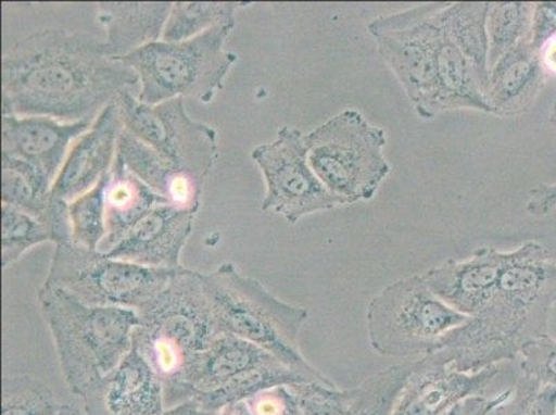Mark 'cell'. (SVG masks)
<instances>
[{"label": "cell", "mask_w": 556, "mask_h": 415, "mask_svg": "<svg viewBox=\"0 0 556 415\" xmlns=\"http://www.w3.org/2000/svg\"><path fill=\"white\" fill-rule=\"evenodd\" d=\"M503 407V406H502ZM502 407L493 410L492 413H489L488 415H503Z\"/></svg>", "instance_id": "obj_41"}, {"label": "cell", "mask_w": 556, "mask_h": 415, "mask_svg": "<svg viewBox=\"0 0 556 415\" xmlns=\"http://www.w3.org/2000/svg\"><path fill=\"white\" fill-rule=\"evenodd\" d=\"M236 23H224L184 42H159L115 59L138 74L140 103L155 105L174 99L194 98L211 103L225 88L237 62L225 42Z\"/></svg>", "instance_id": "obj_7"}, {"label": "cell", "mask_w": 556, "mask_h": 415, "mask_svg": "<svg viewBox=\"0 0 556 415\" xmlns=\"http://www.w3.org/2000/svg\"><path fill=\"white\" fill-rule=\"evenodd\" d=\"M38 302L52 334L71 391L88 389L118 366L134 348L138 313L123 307L89 306L60 288L42 286Z\"/></svg>", "instance_id": "obj_5"}, {"label": "cell", "mask_w": 556, "mask_h": 415, "mask_svg": "<svg viewBox=\"0 0 556 415\" xmlns=\"http://www.w3.org/2000/svg\"><path fill=\"white\" fill-rule=\"evenodd\" d=\"M444 3H426L383 14L367 25L419 118L452 110L490 114L489 78L459 52L442 23Z\"/></svg>", "instance_id": "obj_3"}, {"label": "cell", "mask_w": 556, "mask_h": 415, "mask_svg": "<svg viewBox=\"0 0 556 415\" xmlns=\"http://www.w3.org/2000/svg\"><path fill=\"white\" fill-rule=\"evenodd\" d=\"M503 415H556V387L543 385L520 373L513 394L502 407Z\"/></svg>", "instance_id": "obj_31"}, {"label": "cell", "mask_w": 556, "mask_h": 415, "mask_svg": "<svg viewBox=\"0 0 556 415\" xmlns=\"http://www.w3.org/2000/svg\"><path fill=\"white\" fill-rule=\"evenodd\" d=\"M556 37V2L534 3L529 42L543 52L545 45Z\"/></svg>", "instance_id": "obj_34"}, {"label": "cell", "mask_w": 556, "mask_h": 415, "mask_svg": "<svg viewBox=\"0 0 556 415\" xmlns=\"http://www.w3.org/2000/svg\"><path fill=\"white\" fill-rule=\"evenodd\" d=\"M534 3L492 2L488 13L489 71L510 49L529 38Z\"/></svg>", "instance_id": "obj_26"}, {"label": "cell", "mask_w": 556, "mask_h": 415, "mask_svg": "<svg viewBox=\"0 0 556 415\" xmlns=\"http://www.w3.org/2000/svg\"><path fill=\"white\" fill-rule=\"evenodd\" d=\"M251 156L265 177L262 210L288 224L294 226L303 216L346 205L326 189L312 169L301 130L282 126L275 140L255 147Z\"/></svg>", "instance_id": "obj_12"}, {"label": "cell", "mask_w": 556, "mask_h": 415, "mask_svg": "<svg viewBox=\"0 0 556 415\" xmlns=\"http://www.w3.org/2000/svg\"><path fill=\"white\" fill-rule=\"evenodd\" d=\"M508 252L482 247L464 261L448 260L422 273L424 280L443 302L468 317L486 305L502 276Z\"/></svg>", "instance_id": "obj_18"}, {"label": "cell", "mask_w": 556, "mask_h": 415, "mask_svg": "<svg viewBox=\"0 0 556 415\" xmlns=\"http://www.w3.org/2000/svg\"><path fill=\"white\" fill-rule=\"evenodd\" d=\"M60 403L52 388L31 376L3 377L2 415H58Z\"/></svg>", "instance_id": "obj_29"}, {"label": "cell", "mask_w": 556, "mask_h": 415, "mask_svg": "<svg viewBox=\"0 0 556 415\" xmlns=\"http://www.w3.org/2000/svg\"><path fill=\"white\" fill-rule=\"evenodd\" d=\"M312 169L346 205L372 200L391 174L386 130L356 110L341 111L305 135Z\"/></svg>", "instance_id": "obj_8"}, {"label": "cell", "mask_w": 556, "mask_h": 415, "mask_svg": "<svg viewBox=\"0 0 556 415\" xmlns=\"http://www.w3.org/2000/svg\"><path fill=\"white\" fill-rule=\"evenodd\" d=\"M194 215L169 204L156 205L105 255L155 269H178Z\"/></svg>", "instance_id": "obj_17"}, {"label": "cell", "mask_w": 556, "mask_h": 415, "mask_svg": "<svg viewBox=\"0 0 556 415\" xmlns=\"http://www.w3.org/2000/svg\"><path fill=\"white\" fill-rule=\"evenodd\" d=\"M547 79L544 53L529 38L505 53L489 71L486 101L490 114L510 118L532 109Z\"/></svg>", "instance_id": "obj_19"}, {"label": "cell", "mask_w": 556, "mask_h": 415, "mask_svg": "<svg viewBox=\"0 0 556 415\" xmlns=\"http://www.w3.org/2000/svg\"><path fill=\"white\" fill-rule=\"evenodd\" d=\"M556 210V184L540 185L530 190L526 211L533 216H544Z\"/></svg>", "instance_id": "obj_36"}, {"label": "cell", "mask_w": 556, "mask_h": 415, "mask_svg": "<svg viewBox=\"0 0 556 415\" xmlns=\"http://www.w3.org/2000/svg\"><path fill=\"white\" fill-rule=\"evenodd\" d=\"M58 415H83V413H80L78 408L70 406V404H65L62 412H60Z\"/></svg>", "instance_id": "obj_39"}, {"label": "cell", "mask_w": 556, "mask_h": 415, "mask_svg": "<svg viewBox=\"0 0 556 415\" xmlns=\"http://www.w3.org/2000/svg\"><path fill=\"white\" fill-rule=\"evenodd\" d=\"M178 269L113 260L103 252L65 242L55 246L43 286L67 291L89 306L139 312L168 286Z\"/></svg>", "instance_id": "obj_10"}, {"label": "cell", "mask_w": 556, "mask_h": 415, "mask_svg": "<svg viewBox=\"0 0 556 415\" xmlns=\"http://www.w3.org/2000/svg\"><path fill=\"white\" fill-rule=\"evenodd\" d=\"M172 4L169 2L98 3V23L105 33L110 58H125L135 50L163 38Z\"/></svg>", "instance_id": "obj_21"}, {"label": "cell", "mask_w": 556, "mask_h": 415, "mask_svg": "<svg viewBox=\"0 0 556 415\" xmlns=\"http://www.w3.org/2000/svg\"><path fill=\"white\" fill-rule=\"evenodd\" d=\"M489 2L444 3V32L459 52L471 62L483 77L489 78L488 13Z\"/></svg>", "instance_id": "obj_24"}, {"label": "cell", "mask_w": 556, "mask_h": 415, "mask_svg": "<svg viewBox=\"0 0 556 415\" xmlns=\"http://www.w3.org/2000/svg\"><path fill=\"white\" fill-rule=\"evenodd\" d=\"M291 385L267 389L247 399L244 403L251 415H302Z\"/></svg>", "instance_id": "obj_33"}, {"label": "cell", "mask_w": 556, "mask_h": 415, "mask_svg": "<svg viewBox=\"0 0 556 415\" xmlns=\"http://www.w3.org/2000/svg\"><path fill=\"white\" fill-rule=\"evenodd\" d=\"M83 400L86 415H161L166 410L163 381L135 348Z\"/></svg>", "instance_id": "obj_15"}, {"label": "cell", "mask_w": 556, "mask_h": 415, "mask_svg": "<svg viewBox=\"0 0 556 415\" xmlns=\"http://www.w3.org/2000/svg\"><path fill=\"white\" fill-rule=\"evenodd\" d=\"M92 125V121L64 124L49 116L2 115V164L18 166L53 189L70 144Z\"/></svg>", "instance_id": "obj_13"}, {"label": "cell", "mask_w": 556, "mask_h": 415, "mask_svg": "<svg viewBox=\"0 0 556 415\" xmlns=\"http://www.w3.org/2000/svg\"><path fill=\"white\" fill-rule=\"evenodd\" d=\"M161 415H216L215 413L206 412L202 408L195 400L178 404V406L166 408Z\"/></svg>", "instance_id": "obj_37"}, {"label": "cell", "mask_w": 556, "mask_h": 415, "mask_svg": "<svg viewBox=\"0 0 556 415\" xmlns=\"http://www.w3.org/2000/svg\"><path fill=\"white\" fill-rule=\"evenodd\" d=\"M555 305L556 262L543 244L526 241L508 252L486 305L446 334L438 352L467 374L515 361L528 343L547 336Z\"/></svg>", "instance_id": "obj_2"}, {"label": "cell", "mask_w": 556, "mask_h": 415, "mask_svg": "<svg viewBox=\"0 0 556 415\" xmlns=\"http://www.w3.org/2000/svg\"><path fill=\"white\" fill-rule=\"evenodd\" d=\"M275 359L265 349L245 339L219 334L197 363L186 385L185 403L219 391L241 374L270 363Z\"/></svg>", "instance_id": "obj_22"}, {"label": "cell", "mask_w": 556, "mask_h": 415, "mask_svg": "<svg viewBox=\"0 0 556 415\" xmlns=\"http://www.w3.org/2000/svg\"><path fill=\"white\" fill-rule=\"evenodd\" d=\"M416 363L396 364L364 379L355 388V399L345 415H391Z\"/></svg>", "instance_id": "obj_27"}, {"label": "cell", "mask_w": 556, "mask_h": 415, "mask_svg": "<svg viewBox=\"0 0 556 415\" xmlns=\"http://www.w3.org/2000/svg\"><path fill=\"white\" fill-rule=\"evenodd\" d=\"M202 282L220 334L245 339L312 381L336 387L300 351L298 341L307 320L306 309L278 300L261 281L241 275L230 262L202 275Z\"/></svg>", "instance_id": "obj_6"}, {"label": "cell", "mask_w": 556, "mask_h": 415, "mask_svg": "<svg viewBox=\"0 0 556 415\" xmlns=\"http://www.w3.org/2000/svg\"><path fill=\"white\" fill-rule=\"evenodd\" d=\"M160 204L166 202L114 160L105 190V237L100 242L99 251L109 254Z\"/></svg>", "instance_id": "obj_23"}, {"label": "cell", "mask_w": 556, "mask_h": 415, "mask_svg": "<svg viewBox=\"0 0 556 415\" xmlns=\"http://www.w3.org/2000/svg\"><path fill=\"white\" fill-rule=\"evenodd\" d=\"M500 374V366L475 374L457 372L434 352L416 363L391 415H444L465 398L490 394V385Z\"/></svg>", "instance_id": "obj_14"}, {"label": "cell", "mask_w": 556, "mask_h": 415, "mask_svg": "<svg viewBox=\"0 0 556 415\" xmlns=\"http://www.w3.org/2000/svg\"><path fill=\"white\" fill-rule=\"evenodd\" d=\"M216 415H251V413L250 410H248L247 404L241 402L222 408L219 413H216Z\"/></svg>", "instance_id": "obj_38"}, {"label": "cell", "mask_w": 556, "mask_h": 415, "mask_svg": "<svg viewBox=\"0 0 556 415\" xmlns=\"http://www.w3.org/2000/svg\"><path fill=\"white\" fill-rule=\"evenodd\" d=\"M124 128L170 164L205 181L217 160V134L187 114L184 99L149 105L125 90L116 98Z\"/></svg>", "instance_id": "obj_11"}, {"label": "cell", "mask_w": 556, "mask_h": 415, "mask_svg": "<svg viewBox=\"0 0 556 415\" xmlns=\"http://www.w3.org/2000/svg\"><path fill=\"white\" fill-rule=\"evenodd\" d=\"M43 242H54L47 225L16 206L2 204V271Z\"/></svg>", "instance_id": "obj_30"}, {"label": "cell", "mask_w": 556, "mask_h": 415, "mask_svg": "<svg viewBox=\"0 0 556 415\" xmlns=\"http://www.w3.org/2000/svg\"><path fill=\"white\" fill-rule=\"evenodd\" d=\"M513 388L498 389L492 397L490 394H473V397L465 398L462 402L454 404L444 415H488L508 402L513 394Z\"/></svg>", "instance_id": "obj_35"}, {"label": "cell", "mask_w": 556, "mask_h": 415, "mask_svg": "<svg viewBox=\"0 0 556 415\" xmlns=\"http://www.w3.org/2000/svg\"><path fill=\"white\" fill-rule=\"evenodd\" d=\"M136 313L134 348L163 381L165 406H178L197 363L220 334L201 273L179 267L168 286Z\"/></svg>", "instance_id": "obj_4"}, {"label": "cell", "mask_w": 556, "mask_h": 415, "mask_svg": "<svg viewBox=\"0 0 556 415\" xmlns=\"http://www.w3.org/2000/svg\"><path fill=\"white\" fill-rule=\"evenodd\" d=\"M549 121H551V125H553L556 130V101L554 103L553 111H551Z\"/></svg>", "instance_id": "obj_40"}, {"label": "cell", "mask_w": 556, "mask_h": 415, "mask_svg": "<svg viewBox=\"0 0 556 415\" xmlns=\"http://www.w3.org/2000/svg\"><path fill=\"white\" fill-rule=\"evenodd\" d=\"M414 275L391 282L367 307L372 351L386 357L413 359L439 351L446 334L468 320Z\"/></svg>", "instance_id": "obj_9"}, {"label": "cell", "mask_w": 556, "mask_h": 415, "mask_svg": "<svg viewBox=\"0 0 556 415\" xmlns=\"http://www.w3.org/2000/svg\"><path fill=\"white\" fill-rule=\"evenodd\" d=\"M520 373L543 385L556 387V339L547 336L534 339L520 352Z\"/></svg>", "instance_id": "obj_32"}, {"label": "cell", "mask_w": 556, "mask_h": 415, "mask_svg": "<svg viewBox=\"0 0 556 415\" xmlns=\"http://www.w3.org/2000/svg\"><path fill=\"white\" fill-rule=\"evenodd\" d=\"M242 2H175L165 24L164 42H184L224 23H236Z\"/></svg>", "instance_id": "obj_25"}, {"label": "cell", "mask_w": 556, "mask_h": 415, "mask_svg": "<svg viewBox=\"0 0 556 415\" xmlns=\"http://www.w3.org/2000/svg\"><path fill=\"white\" fill-rule=\"evenodd\" d=\"M110 172L92 190L70 202L71 240L74 244L99 251L105 237V190Z\"/></svg>", "instance_id": "obj_28"}, {"label": "cell", "mask_w": 556, "mask_h": 415, "mask_svg": "<svg viewBox=\"0 0 556 415\" xmlns=\"http://www.w3.org/2000/svg\"><path fill=\"white\" fill-rule=\"evenodd\" d=\"M138 74L110 58L96 35L43 28L18 40L2 59V115L92 121Z\"/></svg>", "instance_id": "obj_1"}, {"label": "cell", "mask_w": 556, "mask_h": 415, "mask_svg": "<svg viewBox=\"0 0 556 415\" xmlns=\"http://www.w3.org/2000/svg\"><path fill=\"white\" fill-rule=\"evenodd\" d=\"M124 130L123 116L116 99L96 116L92 128L80 136L70 151L54 181L52 194L73 202L99 184L113 168L116 146Z\"/></svg>", "instance_id": "obj_16"}, {"label": "cell", "mask_w": 556, "mask_h": 415, "mask_svg": "<svg viewBox=\"0 0 556 415\" xmlns=\"http://www.w3.org/2000/svg\"><path fill=\"white\" fill-rule=\"evenodd\" d=\"M115 161L139 177L166 204L197 214L204 181L179 168L124 128L116 146Z\"/></svg>", "instance_id": "obj_20"}]
</instances>
